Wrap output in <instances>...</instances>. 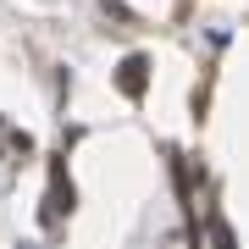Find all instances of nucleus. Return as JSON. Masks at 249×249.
<instances>
[{
	"label": "nucleus",
	"mask_w": 249,
	"mask_h": 249,
	"mask_svg": "<svg viewBox=\"0 0 249 249\" xmlns=\"http://www.w3.org/2000/svg\"><path fill=\"white\" fill-rule=\"evenodd\" d=\"M211 238H216V249H238V238H232V227L222 216H211Z\"/></svg>",
	"instance_id": "obj_3"
},
{
	"label": "nucleus",
	"mask_w": 249,
	"mask_h": 249,
	"mask_svg": "<svg viewBox=\"0 0 249 249\" xmlns=\"http://www.w3.org/2000/svg\"><path fill=\"white\" fill-rule=\"evenodd\" d=\"M72 211V183H67V155L50 160V194H45V222H61Z\"/></svg>",
	"instance_id": "obj_1"
},
{
	"label": "nucleus",
	"mask_w": 249,
	"mask_h": 249,
	"mask_svg": "<svg viewBox=\"0 0 249 249\" xmlns=\"http://www.w3.org/2000/svg\"><path fill=\"white\" fill-rule=\"evenodd\" d=\"M116 89L127 100H144L150 89V55H122V67H116Z\"/></svg>",
	"instance_id": "obj_2"
}]
</instances>
